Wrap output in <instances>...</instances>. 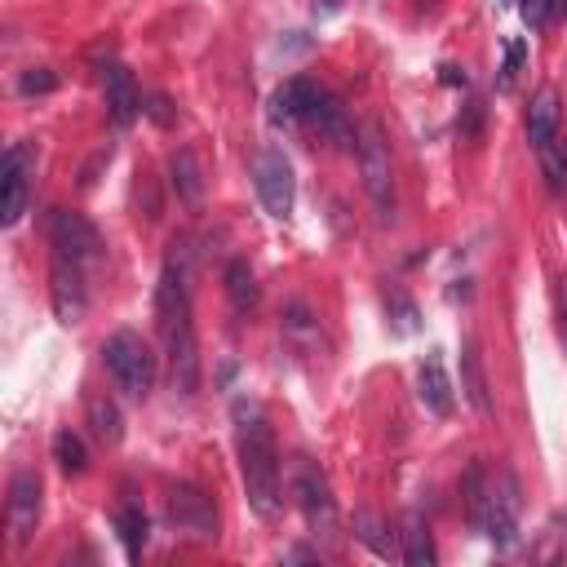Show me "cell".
Returning <instances> with one entry per match:
<instances>
[{"instance_id": "21", "label": "cell", "mask_w": 567, "mask_h": 567, "mask_svg": "<svg viewBox=\"0 0 567 567\" xmlns=\"http://www.w3.org/2000/svg\"><path fill=\"white\" fill-rule=\"evenodd\" d=\"M355 541H364L368 550L377 554V559H395V536H390L386 519H381L377 510H355Z\"/></svg>"}, {"instance_id": "11", "label": "cell", "mask_w": 567, "mask_h": 567, "mask_svg": "<svg viewBox=\"0 0 567 567\" xmlns=\"http://www.w3.org/2000/svg\"><path fill=\"white\" fill-rule=\"evenodd\" d=\"M49 297H54V315L58 324H80L89 311V293H85V275H80V262L54 253V266H49Z\"/></svg>"}, {"instance_id": "40", "label": "cell", "mask_w": 567, "mask_h": 567, "mask_svg": "<svg viewBox=\"0 0 567 567\" xmlns=\"http://www.w3.org/2000/svg\"><path fill=\"white\" fill-rule=\"evenodd\" d=\"M501 5H514V0H501Z\"/></svg>"}, {"instance_id": "32", "label": "cell", "mask_w": 567, "mask_h": 567, "mask_svg": "<svg viewBox=\"0 0 567 567\" xmlns=\"http://www.w3.org/2000/svg\"><path fill=\"white\" fill-rule=\"evenodd\" d=\"M523 40H510V49H505V71H501V89H510V80H514V71H519V63H523Z\"/></svg>"}, {"instance_id": "17", "label": "cell", "mask_w": 567, "mask_h": 567, "mask_svg": "<svg viewBox=\"0 0 567 567\" xmlns=\"http://www.w3.org/2000/svg\"><path fill=\"white\" fill-rule=\"evenodd\" d=\"M306 125L319 129V138H324L328 147H337V151H350L359 142L355 129H350V120H346V107L337 98H328V94L315 102V111L306 116Z\"/></svg>"}, {"instance_id": "37", "label": "cell", "mask_w": 567, "mask_h": 567, "mask_svg": "<svg viewBox=\"0 0 567 567\" xmlns=\"http://www.w3.org/2000/svg\"><path fill=\"white\" fill-rule=\"evenodd\" d=\"M284 563H315V550H284Z\"/></svg>"}, {"instance_id": "38", "label": "cell", "mask_w": 567, "mask_h": 567, "mask_svg": "<svg viewBox=\"0 0 567 567\" xmlns=\"http://www.w3.org/2000/svg\"><path fill=\"white\" fill-rule=\"evenodd\" d=\"M342 5H346V0H319V9H324V14H337Z\"/></svg>"}, {"instance_id": "28", "label": "cell", "mask_w": 567, "mask_h": 567, "mask_svg": "<svg viewBox=\"0 0 567 567\" xmlns=\"http://www.w3.org/2000/svg\"><path fill=\"white\" fill-rule=\"evenodd\" d=\"M54 89H58V76L49 67H32V71H23V76H18V94H23V98L54 94Z\"/></svg>"}, {"instance_id": "2", "label": "cell", "mask_w": 567, "mask_h": 567, "mask_svg": "<svg viewBox=\"0 0 567 567\" xmlns=\"http://www.w3.org/2000/svg\"><path fill=\"white\" fill-rule=\"evenodd\" d=\"M235 421H240V474L244 492L257 519H275L280 514V448H275V430L262 417L257 404H235Z\"/></svg>"}, {"instance_id": "20", "label": "cell", "mask_w": 567, "mask_h": 567, "mask_svg": "<svg viewBox=\"0 0 567 567\" xmlns=\"http://www.w3.org/2000/svg\"><path fill=\"white\" fill-rule=\"evenodd\" d=\"M461 497H466L470 510V528L474 532H488V510H492V479L479 461H470L466 474H461Z\"/></svg>"}, {"instance_id": "7", "label": "cell", "mask_w": 567, "mask_h": 567, "mask_svg": "<svg viewBox=\"0 0 567 567\" xmlns=\"http://www.w3.org/2000/svg\"><path fill=\"white\" fill-rule=\"evenodd\" d=\"M36 173V147L32 142H14L0 160V226H18L27 213V187Z\"/></svg>"}, {"instance_id": "4", "label": "cell", "mask_w": 567, "mask_h": 567, "mask_svg": "<svg viewBox=\"0 0 567 567\" xmlns=\"http://www.w3.org/2000/svg\"><path fill=\"white\" fill-rule=\"evenodd\" d=\"M102 364H107L111 381H116L129 399H147L151 390H156V355H151V346L142 342L138 333H129V328L107 337Z\"/></svg>"}, {"instance_id": "22", "label": "cell", "mask_w": 567, "mask_h": 567, "mask_svg": "<svg viewBox=\"0 0 567 567\" xmlns=\"http://www.w3.org/2000/svg\"><path fill=\"white\" fill-rule=\"evenodd\" d=\"M85 417H89V426H94V435H98L102 443H111V448L125 439V421H120V408L111 404L107 395H89V399H85Z\"/></svg>"}, {"instance_id": "15", "label": "cell", "mask_w": 567, "mask_h": 567, "mask_svg": "<svg viewBox=\"0 0 567 567\" xmlns=\"http://www.w3.org/2000/svg\"><path fill=\"white\" fill-rule=\"evenodd\" d=\"M417 395L435 417H452V381H448V368H443V355L430 350L417 368Z\"/></svg>"}, {"instance_id": "1", "label": "cell", "mask_w": 567, "mask_h": 567, "mask_svg": "<svg viewBox=\"0 0 567 567\" xmlns=\"http://www.w3.org/2000/svg\"><path fill=\"white\" fill-rule=\"evenodd\" d=\"M156 319L164 337V355H169V381L178 395L200 390V342H195V319H191V293H187V271L182 266H164L160 288H156Z\"/></svg>"}, {"instance_id": "30", "label": "cell", "mask_w": 567, "mask_h": 567, "mask_svg": "<svg viewBox=\"0 0 567 567\" xmlns=\"http://www.w3.org/2000/svg\"><path fill=\"white\" fill-rule=\"evenodd\" d=\"M142 111H147L151 125H160V129H169L173 120H178V111H173V102L164 94H147V98H142Z\"/></svg>"}, {"instance_id": "23", "label": "cell", "mask_w": 567, "mask_h": 567, "mask_svg": "<svg viewBox=\"0 0 567 567\" xmlns=\"http://www.w3.org/2000/svg\"><path fill=\"white\" fill-rule=\"evenodd\" d=\"M408 567H435V536H430V528L421 523V514H408L404 523V554H399Z\"/></svg>"}, {"instance_id": "5", "label": "cell", "mask_w": 567, "mask_h": 567, "mask_svg": "<svg viewBox=\"0 0 567 567\" xmlns=\"http://www.w3.org/2000/svg\"><path fill=\"white\" fill-rule=\"evenodd\" d=\"M293 492H297V505H302L306 528H311L315 541H337V501H333V488H328V479L311 466V461H297Z\"/></svg>"}, {"instance_id": "13", "label": "cell", "mask_w": 567, "mask_h": 567, "mask_svg": "<svg viewBox=\"0 0 567 567\" xmlns=\"http://www.w3.org/2000/svg\"><path fill=\"white\" fill-rule=\"evenodd\" d=\"M519 510H523V497H519V479L514 470H501L497 483H492V510H488V532L501 550H510L519 541Z\"/></svg>"}, {"instance_id": "18", "label": "cell", "mask_w": 567, "mask_h": 567, "mask_svg": "<svg viewBox=\"0 0 567 567\" xmlns=\"http://www.w3.org/2000/svg\"><path fill=\"white\" fill-rule=\"evenodd\" d=\"M461 390H466L470 408L479 412L483 421L497 417V408H492V390H488V373H483V359H479V346L474 342L461 346Z\"/></svg>"}, {"instance_id": "10", "label": "cell", "mask_w": 567, "mask_h": 567, "mask_svg": "<svg viewBox=\"0 0 567 567\" xmlns=\"http://www.w3.org/2000/svg\"><path fill=\"white\" fill-rule=\"evenodd\" d=\"M49 240H54V253L71 257V262H98L102 257V235L98 226L85 218V213H71V209H58L49 218Z\"/></svg>"}, {"instance_id": "3", "label": "cell", "mask_w": 567, "mask_h": 567, "mask_svg": "<svg viewBox=\"0 0 567 567\" xmlns=\"http://www.w3.org/2000/svg\"><path fill=\"white\" fill-rule=\"evenodd\" d=\"M359 173H364V191H368V204H373V218L381 226L395 222V169H390V142L381 133L377 120H368L359 129Z\"/></svg>"}, {"instance_id": "34", "label": "cell", "mask_w": 567, "mask_h": 567, "mask_svg": "<svg viewBox=\"0 0 567 567\" xmlns=\"http://www.w3.org/2000/svg\"><path fill=\"white\" fill-rule=\"evenodd\" d=\"M479 120H483V102H470L466 125H461V138H474V133H479Z\"/></svg>"}, {"instance_id": "26", "label": "cell", "mask_w": 567, "mask_h": 567, "mask_svg": "<svg viewBox=\"0 0 567 567\" xmlns=\"http://www.w3.org/2000/svg\"><path fill=\"white\" fill-rule=\"evenodd\" d=\"M541 173H545V187L554 195L567 191V142L563 138H554L541 147Z\"/></svg>"}, {"instance_id": "27", "label": "cell", "mask_w": 567, "mask_h": 567, "mask_svg": "<svg viewBox=\"0 0 567 567\" xmlns=\"http://www.w3.org/2000/svg\"><path fill=\"white\" fill-rule=\"evenodd\" d=\"M54 461H58V470H63V474H85L89 452H85V443H80V435L58 430V435H54Z\"/></svg>"}, {"instance_id": "9", "label": "cell", "mask_w": 567, "mask_h": 567, "mask_svg": "<svg viewBox=\"0 0 567 567\" xmlns=\"http://www.w3.org/2000/svg\"><path fill=\"white\" fill-rule=\"evenodd\" d=\"M164 505H169V523L178 532L195 536V541H218V505H213L209 492L178 483V488H169Z\"/></svg>"}, {"instance_id": "6", "label": "cell", "mask_w": 567, "mask_h": 567, "mask_svg": "<svg viewBox=\"0 0 567 567\" xmlns=\"http://www.w3.org/2000/svg\"><path fill=\"white\" fill-rule=\"evenodd\" d=\"M253 182H257V200H262V209L271 213L275 222H284L288 213H293V200H297V178H293V164H288L284 151H275V147L257 151Z\"/></svg>"}, {"instance_id": "8", "label": "cell", "mask_w": 567, "mask_h": 567, "mask_svg": "<svg viewBox=\"0 0 567 567\" xmlns=\"http://www.w3.org/2000/svg\"><path fill=\"white\" fill-rule=\"evenodd\" d=\"M5 523H9V541L14 550H27L40 523V474L18 466L9 479V501H5Z\"/></svg>"}, {"instance_id": "31", "label": "cell", "mask_w": 567, "mask_h": 567, "mask_svg": "<svg viewBox=\"0 0 567 567\" xmlns=\"http://www.w3.org/2000/svg\"><path fill=\"white\" fill-rule=\"evenodd\" d=\"M519 9H523V23H528L532 32H545V27L554 23V18H550V0H519Z\"/></svg>"}, {"instance_id": "29", "label": "cell", "mask_w": 567, "mask_h": 567, "mask_svg": "<svg viewBox=\"0 0 567 567\" xmlns=\"http://www.w3.org/2000/svg\"><path fill=\"white\" fill-rule=\"evenodd\" d=\"M390 319H395V328L399 333H417L421 328V315H417V306H412V297H404V293H395L390 297Z\"/></svg>"}, {"instance_id": "33", "label": "cell", "mask_w": 567, "mask_h": 567, "mask_svg": "<svg viewBox=\"0 0 567 567\" xmlns=\"http://www.w3.org/2000/svg\"><path fill=\"white\" fill-rule=\"evenodd\" d=\"M102 164H111V142H107V147L98 151L94 160L85 164V173H80V187H85V191H89V187H94V182H98V169H102Z\"/></svg>"}, {"instance_id": "14", "label": "cell", "mask_w": 567, "mask_h": 567, "mask_svg": "<svg viewBox=\"0 0 567 567\" xmlns=\"http://www.w3.org/2000/svg\"><path fill=\"white\" fill-rule=\"evenodd\" d=\"M102 89H107V107H111V120H116V129H129L133 120H138L142 111V98H138V85H133V71L111 63L102 71Z\"/></svg>"}, {"instance_id": "35", "label": "cell", "mask_w": 567, "mask_h": 567, "mask_svg": "<svg viewBox=\"0 0 567 567\" xmlns=\"http://www.w3.org/2000/svg\"><path fill=\"white\" fill-rule=\"evenodd\" d=\"M443 71V85H461V89H466V71H461V67H439Z\"/></svg>"}, {"instance_id": "36", "label": "cell", "mask_w": 567, "mask_h": 567, "mask_svg": "<svg viewBox=\"0 0 567 567\" xmlns=\"http://www.w3.org/2000/svg\"><path fill=\"white\" fill-rule=\"evenodd\" d=\"M559 324H563V337H567V280H559Z\"/></svg>"}, {"instance_id": "16", "label": "cell", "mask_w": 567, "mask_h": 567, "mask_svg": "<svg viewBox=\"0 0 567 567\" xmlns=\"http://www.w3.org/2000/svg\"><path fill=\"white\" fill-rule=\"evenodd\" d=\"M559 125H563V98H559V89H554V85L536 89V98H532V107H528V138H532V147L541 151L545 142L559 138Z\"/></svg>"}, {"instance_id": "24", "label": "cell", "mask_w": 567, "mask_h": 567, "mask_svg": "<svg viewBox=\"0 0 567 567\" xmlns=\"http://www.w3.org/2000/svg\"><path fill=\"white\" fill-rule=\"evenodd\" d=\"M257 275H253V266L244 262V257H235L231 266H226V297H231V306L235 311H253L257 306Z\"/></svg>"}, {"instance_id": "12", "label": "cell", "mask_w": 567, "mask_h": 567, "mask_svg": "<svg viewBox=\"0 0 567 567\" xmlns=\"http://www.w3.org/2000/svg\"><path fill=\"white\" fill-rule=\"evenodd\" d=\"M319 98H324V89H319L315 80L293 76V80H284V85L271 94V102H266V116H271L275 129H297V125H306V116L315 111Z\"/></svg>"}, {"instance_id": "25", "label": "cell", "mask_w": 567, "mask_h": 567, "mask_svg": "<svg viewBox=\"0 0 567 567\" xmlns=\"http://www.w3.org/2000/svg\"><path fill=\"white\" fill-rule=\"evenodd\" d=\"M116 532H120V541H125L129 559H142V550H147V536H151V523H147V514H142L138 505H125V510L116 514Z\"/></svg>"}, {"instance_id": "39", "label": "cell", "mask_w": 567, "mask_h": 567, "mask_svg": "<svg viewBox=\"0 0 567 567\" xmlns=\"http://www.w3.org/2000/svg\"><path fill=\"white\" fill-rule=\"evenodd\" d=\"M567 14V0H550V18H563Z\"/></svg>"}, {"instance_id": "19", "label": "cell", "mask_w": 567, "mask_h": 567, "mask_svg": "<svg viewBox=\"0 0 567 567\" xmlns=\"http://www.w3.org/2000/svg\"><path fill=\"white\" fill-rule=\"evenodd\" d=\"M169 182H173V191H178L182 204H191V209L204 204V164L191 147H178L169 156Z\"/></svg>"}]
</instances>
